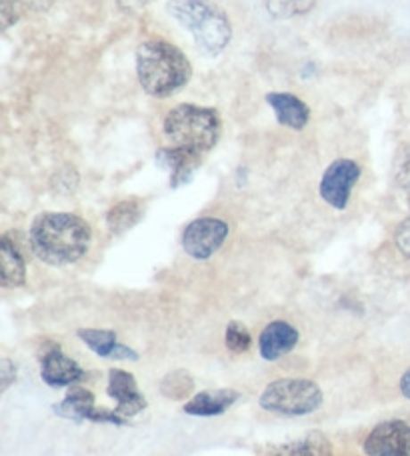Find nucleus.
Here are the masks:
<instances>
[{
	"mask_svg": "<svg viewBox=\"0 0 410 456\" xmlns=\"http://www.w3.org/2000/svg\"><path fill=\"white\" fill-rule=\"evenodd\" d=\"M398 388H400V393H403V396L410 401V369L403 374V377H400Z\"/></svg>",
	"mask_w": 410,
	"mask_h": 456,
	"instance_id": "obj_27",
	"label": "nucleus"
},
{
	"mask_svg": "<svg viewBox=\"0 0 410 456\" xmlns=\"http://www.w3.org/2000/svg\"><path fill=\"white\" fill-rule=\"evenodd\" d=\"M395 178L400 189L410 194V144L398 152L395 162Z\"/></svg>",
	"mask_w": 410,
	"mask_h": 456,
	"instance_id": "obj_22",
	"label": "nucleus"
},
{
	"mask_svg": "<svg viewBox=\"0 0 410 456\" xmlns=\"http://www.w3.org/2000/svg\"><path fill=\"white\" fill-rule=\"evenodd\" d=\"M11 3L16 6V11L19 12H24V11L43 12L53 4V0H11Z\"/></svg>",
	"mask_w": 410,
	"mask_h": 456,
	"instance_id": "obj_24",
	"label": "nucleus"
},
{
	"mask_svg": "<svg viewBox=\"0 0 410 456\" xmlns=\"http://www.w3.org/2000/svg\"><path fill=\"white\" fill-rule=\"evenodd\" d=\"M157 162L160 168L168 170L170 184L176 189V186H183L191 181L194 170L201 165V154L168 146V149H160L157 152Z\"/></svg>",
	"mask_w": 410,
	"mask_h": 456,
	"instance_id": "obj_13",
	"label": "nucleus"
},
{
	"mask_svg": "<svg viewBox=\"0 0 410 456\" xmlns=\"http://www.w3.org/2000/svg\"><path fill=\"white\" fill-rule=\"evenodd\" d=\"M40 374H43L46 385L54 388L75 387L77 382L85 380L86 377V372L70 356L64 354L54 342H51L40 356Z\"/></svg>",
	"mask_w": 410,
	"mask_h": 456,
	"instance_id": "obj_10",
	"label": "nucleus"
},
{
	"mask_svg": "<svg viewBox=\"0 0 410 456\" xmlns=\"http://www.w3.org/2000/svg\"><path fill=\"white\" fill-rule=\"evenodd\" d=\"M316 0H265L266 11L275 19H294L307 14L315 6Z\"/></svg>",
	"mask_w": 410,
	"mask_h": 456,
	"instance_id": "obj_20",
	"label": "nucleus"
},
{
	"mask_svg": "<svg viewBox=\"0 0 410 456\" xmlns=\"http://www.w3.org/2000/svg\"><path fill=\"white\" fill-rule=\"evenodd\" d=\"M360 178V167L350 159L334 160L331 167L324 170L318 184L323 200L328 207L336 210H344L350 200V192Z\"/></svg>",
	"mask_w": 410,
	"mask_h": 456,
	"instance_id": "obj_7",
	"label": "nucleus"
},
{
	"mask_svg": "<svg viewBox=\"0 0 410 456\" xmlns=\"http://www.w3.org/2000/svg\"><path fill=\"white\" fill-rule=\"evenodd\" d=\"M0 370H3V372H0V374H3V385H0V388L6 390L8 387H11V382H12L14 377H16V369L12 366V362L8 361V358H4V361H3V369H0Z\"/></svg>",
	"mask_w": 410,
	"mask_h": 456,
	"instance_id": "obj_25",
	"label": "nucleus"
},
{
	"mask_svg": "<svg viewBox=\"0 0 410 456\" xmlns=\"http://www.w3.org/2000/svg\"><path fill=\"white\" fill-rule=\"evenodd\" d=\"M149 3H152V0H119V4L127 11H136V8H143Z\"/></svg>",
	"mask_w": 410,
	"mask_h": 456,
	"instance_id": "obj_26",
	"label": "nucleus"
},
{
	"mask_svg": "<svg viewBox=\"0 0 410 456\" xmlns=\"http://www.w3.org/2000/svg\"><path fill=\"white\" fill-rule=\"evenodd\" d=\"M0 263H3L0 265L3 268V287H22L24 279H27V266H24V258L16 244L8 236H3V240H0Z\"/></svg>",
	"mask_w": 410,
	"mask_h": 456,
	"instance_id": "obj_16",
	"label": "nucleus"
},
{
	"mask_svg": "<svg viewBox=\"0 0 410 456\" xmlns=\"http://www.w3.org/2000/svg\"><path fill=\"white\" fill-rule=\"evenodd\" d=\"M143 213V205L136 199L122 200L109 210V215H106V226H109L112 234H122L141 221Z\"/></svg>",
	"mask_w": 410,
	"mask_h": 456,
	"instance_id": "obj_17",
	"label": "nucleus"
},
{
	"mask_svg": "<svg viewBox=\"0 0 410 456\" xmlns=\"http://www.w3.org/2000/svg\"><path fill=\"white\" fill-rule=\"evenodd\" d=\"M193 388H194V380H193V377L186 370L170 372L160 382V390L164 393V396L175 398V401H180V398L191 396L193 395Z\"/></svg>",
	"mask_w": 410,
	"mask_h": 456,
	"instance_id": "obj_19",
	"label": "nucleus"
},
{
	"mask_svg": "<svg viewBox=\"0 0 410 456\" xmlns=\"http://www.w3.org/2000/svg\"><path fill=\"white\" fill-rule=\"evenodd\" d=\"M228 239V224L220 218H196L184 228L183 248L188 256L207 260Z\"/></svg>",
	"mask_w": 410,
	"mask_h": 456,
	"instance_id": "obj_6",
	"label": "nucleus"
},
{
	"mask_svg": "<svg viewBox=\"0 0 410 456\" xmlns=\"http://www.w3.org/2000/svg\"><path fill=\"white\" fill-rule=\"evenodd\" d=\"M54 412L62 419L82 422V420H93V422H111V425H125V419L117 412H109L104 409L94 406V396L82 387H70L69 395L62 398L61 403L54 404Z\"/></svg>",
	"mask_w": 410,
	"mask_h": 456,
	"instance_id": "obj_8",
	"label": "nucleus"
},
{
	"mask_svg": "<svg viewBox=\"0 0 410 456\" xmlns=\"http://www.w3.org/2000/svg\"><path fill=\"white\" fill-rule=\"evenodd\" d=\"M225 340H226V346L231 348L233 353H236V354L246 353V350H249L250 345H252V337H250L249 329H246L244 324L236 322V321L228 322Z\"/></svg>",
	"mask_w": 410,
	"mask_h": 456,
	"instance_id": "obj_21",
	"label": "nucleus"
},
{
	"mask_svg": "<svg viewBox=\"0 0 410 456\" xmlns=\"http://www.w3.org/2000/svg\"><path fill=\"white\" fill-rule=\"evenodd\" d=\"M78 338L85 340V345L96 353L98 356L112 358V353L119 346L117 335L112 330H102V329H82L78 330Z\"/></svg>",
	"mask_w": 410,
	"mask_h": 456,
	"instance_id": "obj_18",
	"label": "nucleus"
},
{
	"mask_svg": "<svg viewBox=\"0 0 410 456\" xmlns=\"http://www.w3.org/2000/svg\"><path fill=\"white\" fill-rule=\"evenodd\" d=\"M30 248L46 265H72L86 255L90 226L70 213H45L30 226Z\"/></svg>",
	"mask_w": 410,
	"mask_h": 456,
	"instance_id": "obj_1",
	"label": "nucleus"
},
{
	"mask_svg": "<svg viewBox=\"0 0 410 456\" xmlns=\"http://www.w3.org/2000/svg\"><path fill=\"white\" fill-rule=\"evenodd\" d=\"M266 102L270 104V109L275 110L276 120L281 122V125L292 130H302L308 125L310 109L308 104L299 99V96H294L291 93H270L266 94Z\"/></svg>",
	"mask_w": 410,
	"mask_h": 456,
	"instance_id": "obj_15",
	"label": "nucleus"
},
{
	"mask_svg": "<svg viewBox=\"0 0 410 456\" xmlns=\"http://www.w3.org/2000/svg\"><path fill=\"white\" fill-rule=\"evenodd\" d=\"M299 330L284 321H275L265 327L258 337V350L265 361H278V358L289 354L297 346Z\"/></svg>",
	"mask_w": 410,
	"mask_h": 456,
	"instance_id": "obj_12",
	"label": "nucleus"
},
{
	"mask_svg": "<svg viewBox=\"0 0 410 456\" xmlns=\"http://www.w3.org/2000/svg\"><path fill=\"white\" fill-rule=\"evenodd\" d=\"M366 456H410V425L387 420L376 425L365 441Z\"/></svg>",
	"mask_w": 410,
	"mask_h": 456,
	"instance_id": "obj_9",
	"label": "nucleus"
},
{
	"mask_svg": "<svg viewBox=\"0 0 410 456\" xmlns=\"http://www.w3.org/2000/svg\"><path fill=\"white\" fill-rule=\"evenodd\" d=\"M136 72L146 93L154 99H168L188 83L193 69L175 45L149 40L136 51Z\"/></svg>",
	"mask_w": 410,
	"mask_h": 456,
	"instance_id": "obj_2",
	"label": "nucleus"
},
{
	"mask_svg": "<svg viewBox=\"0 0 410 456\" xmlns=\"http://www.w3.org/2000/svg\"><path fill=\"white\" fill-rule=\"evenodd\" d=\"M275 456H284V454H283V452H276V454H275Z\"/></svg>",
	"mask_w": 410,
	"mask_h": 456,
	"instance_id": "obj_28",
	"label": "nucleus"
},
{
	"mask_svg": "<svg viewBox=\"0 0 410 456\" xmlns=\"http://www.w3.org/2000/svg\"><path fill=\"white\" fill-rule=\"evenodd\" d=\"M168 14L194 38L204 56L225 53L233 38V27L226 14L207 0H168Z\"/></svg>",
	"mask_w": 410,
	"mask_h": 456,
	"instance_id": "obj_3",
	"label": "nucleus"
},
{
	"mask_svg": "<svg viewBox=\"0 0 410 456\" xmlns=\"http://www.w3.org/2000/svg\"><path fill=\"white\" fill-rule=\"evenodd\" d=\"M323 404V390L313 380L283 379L275 380L262 390L260 406L268 412L284 417H305Z\"/></svg>",
	"mask_w": 410,
	"mask_h": 456,
	"instance_id": "obj_5",
	"label": "nucleus"
},
{
	"mask_svg": "<svg viewBox=\"0 0 410 456\" xmlns=\"http://www.w3.org/2000/svg\"><path fill=\"white\" fill-rule=\"evenodd\" d=\"M109 396L117 401L114 412L122 419L136 417L146 409V398L138 393L135 377L122 369H112L109 372Z\"/></svg>",
	"mask_w": 410,
	"mask_h": 456,
	"instance_id": "obj_11",
	"label": "nucleus"
},
{
	"mask_svg": "<svg viewBox=\"0 0 410 456\" xmlns=\"http://www.w3.org/2000/svg\"><path fill=\"white\" fill-rule=\"evenodd\" d=\"M164 134L172 146L194 154L209 152L220 136V117L215 109L178 104L164 118Z\"/></svg>",
	"mask_w": 410,
	"mask_h": 456,
	"instance_id": "obj_4",
	"label": "nucleus"
},
{
	"mask_svg": "<svg viewBox=\"0 0 410 456\" xmlns=\"http://www.w3.org/2000/svg\"><path fill=\"white\" fill-rule=\"evenodd\" d=\"M239 398L241 395L233 388L202 390L184 404V412L193 414V417H218V414L231 409Z\"/></svg>",
	"mask_w": 410,
	"mask_h": 456,
	"instance_id": "obj_14",
	"label": "nucleus"
},
{
	"mask_svg": "<svg viewBox=\"0 0 410 456\" xmlns=\"http://www.w3.org/2000/svg\"><path fill=\"white\" fill-rule=\"evenodd\" d=\"M395 244L400 250V255H405L410 260V216L405 218V221L397 226Z\"/></svg>",
	"mask_w": 410,
	"mask_h": 456,
	"instance_id": "obj_23",
	"label": "nucleus"
}]
</instances>
